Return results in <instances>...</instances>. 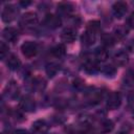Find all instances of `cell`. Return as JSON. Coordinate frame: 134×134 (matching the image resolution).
Here are the masks:
<instances>
[{"instance_id":"obj_1","label":"cell","mask_w":134,"mask_h":134,"mask_svg":"<svg viewBox=\"0 0 134 134\" xmlns=\"http://www.w3.org/2000/svg\"><path fill=\"white\" fill-rule=\"evenodd\" d=\"M38 23V16L34 12H27L25 13L21 19H20V25L24 28H30L34 27Z\"/></svg>"},{"instance_id":"obj_2","label":"cell","mask_w":134,"mask_h":134,"mask_svg":"<svg viewBox=\"0 0 134 134\" xmlns=\"http://www.w3.org/2000/svg\"><path fill=\"white\" fill-rule=\"evenodd\" d=\"M21 52L25 58L31 59L38 53V45L32 41H26L21 45Z\"/></svg>"},{"instance_id":"obj_3","label":"cell","mask_w":134,"mask_h":134,"mask_svg":"<svg viewBox=\"0 0 134 134\" xmlns=\"http://www.w3.org/2000/svg\"><path fill=\"white\" fill-rule=\"evenodd\" d=\"M61 18L58 15L54 14H47L43 20V24L45 27L50 28V29H55L59 26H61Z\"/></svg>"},{"instance_id":"obj_4","label":"cell","mask_w":134,"mask_h":134,"mask_svg":"<svg viewBox=\"0 0 134 134\" xmlns=\"http://www.w3.org/2000/svg\"><path fill=\"white\" fill-rule=\"evenodd\" d=\"M121 104V96L118 92L112 91L107 96V108L110 110L117 109Z\"/></svg>"},{"instance_id":"obj_5","label":"cell","mask_w":134,"mask_h":134,"mask_svg":"<svg viewBox=\"0 0 134 134\" xmlns=\"http://www.w3.org/2000/svg\"><path fill=\"white\" fill-rule=\"evenodd\" d=\"M17 14H18V10L14 5H12V4L5 5L3 10H2V14H1L2 21L5 23H9L16 18Z\"/></svg>"},{"instance_id":"obj_6","label":"cell","mask_w":134,"mask_h":134,"mask_svg":"<svg viewBox=\"0 0 134 134\" xmlns=\"http://www.w3.org/2000/svg\"><path fill=\"white\" fill-rule=\"evenodd\" d=\"M20 108L26 112H32L36 109V102L30 95H25L20 100Z\"/></svg>"},{"instance_id":"obj_7","label":"cell","mask_w":134,"mask_h":134,"mask_svg":"<svg viewBox=\"0 0 134 134\" xmlns=\"http://www.w3.org/2000/svg\"><path fill=\"white\" fill-rule=\"evenodd\" d=\"M47 131H48V125L44 119H38L31 126L32 134H46Z\"/></svg>"},{"instance_id":"obj_8","label":"cell","mask_w":134,"mask_h":134,"mask_svg":"<svg viewBox=\"0 0 134 134\" xmlns=\"http://www.w3.org/2000/svg\"><path fill=\"white\" fill-rule=\"evenodd\" d=\"M127 9H128V5L126 2L124 1H117L113 4L112 6V12H113V15L116 17V18H122L126 13H127Z\"/></svg>"},{"instance_id":"obj_9","label":"cell","mask_w":134,"mask_h":134,"mask_svg":"<svg viewBox=\"0 0 134 134\" xmlns=\"http://www.w3.org/2000/svg\"><path fill=\"white\" fill-rule=\"evenodd\" d=\"M3 38L7 42H16L19 38V30L15 27H5L3 29Z\"/></svg>"},{"instance_id":"obj_10","label":"cell","mask_w":134,"mask_h":134,"mask_svg":"<svg viewBox=\"0 0 134 134\" xmlns=\"http://www.w3.org/2000/svg\"><path fill=\"white\" fill-rule=\"evenodd\" d=\"M19 93H20V89L17 85L16 82L12 81L7 84L6 88H5V94L7 95V97L12 98V99H15L19 96Z\"/></svg>"},{"instance_id":"obj_11","label":"cell","mask_w":134,"mask_h":134,"mask_svg":"<svg viewBox=\"0 0 134 134\" xmlns=\"http://www.w3.org/2000/svg\"><path fill=\"white\" fill-rule=\"evenodd\" d=\"M61 39L65 43H72L76 39V31L71 27H67L62 31Z\"/></svg>"},{"instance_id":"obj_12","label":"cell","mask_w":134,"mask_h":134,"mask_svg":"<svg viewBox=\"0 0 134 134\" xmlns=\"http://www.w3.org/2000/svg\"><path fill=\"white\" fill-rule=\"evenodd\" d=\"M128 60H129V57H128V53L124 50H119L117 51L114 57H113V62L115 64V66H122V65H126L128 63Z\"/></svg>"},{"instance_id":"obj_13","label":"cell","mask_w":134,"mask_h":134,"mask_svg":"<svg viewBox=\"0 0 134 134\" xmlns=\"http://www.w3.org/2000/svg\"><path fill=\"white\" fill-rule=\"evenodd\" d=\"M95 39H96V34L86 29V31L81 37V42L85 46H91L95 42Z\"/></svg>"},{"instance_id":"obj_14","label":"cell","mask_w":134,"mask_h":134,"mask_svg":"<svg viewBox=\"0 0 134 134\" xmlns=\"http://www.w3.org/2000/svg\"><path fill=\"white\" fill-rule=\"evenodd\" d=\"M84 68L87 72L89 73H94L98 70V66H97V61L93 58H86L85 60V64H84Z\"/></svg>"},{"instance_id":"obj_15","label":"cell","mask_w":134,"mask_h":134,"mask_svg":"<svg viewBox=\"0 0 134 134\" xmlns=\"http://www.w3.org/2000/svg\"><path fill=\"white\" fill-rule=\"evenodd\" d=\"M73 4L70 2H61L58 5V13L63 16H69L73 12Z\"/></svg>"},{"instance_id":"obj_16","label":"cell","mask_w":134,"mask_h":134,"mask_svg":"<svg viewBox=\"0 0 134 134\" xmlns=\"http://www.w3.org/2000/svg\"><path fill=\"white\" fill-rule=\"evenodd\" d=\"M6 65L10 70H17L21 66V61L16 54H9L6 59Z\"/></svg>"},{"instance_id":"obj_17","label":"cell","mask_w":134,"mask_h":134,"mask_svg":"<svg viewBox=\"0 0 134 134\" xmlns=\"http://www.w3.org/2000/svg\"><path fill=\"white\" fill-rule=\"evenodd\" d=\"M128 32H129V29H128V27L126 25H118L117 27L114 28L113 37H114V39L116 41L117 40H122L124 38H126Z\"/></svg>"},{"instance_id":"obj_18","label":"cell","mask_w":134,"mask_h":134,"mask_svg":"<svg viewBox=\"0 0 134 134\" xmlns=\"http://www.w3.org/2000/svg\"><path fill=\"white\" fill-rule=\"evenodd\" d=\"M94 59L97 62H104L108 59V51L105 47H98L94 51Z\"/></svg>"},{"instance_id":"obj_19","label":"cell","mask_w":134,"mask_h":134,"mask_svg":"<svg viewBox=\"0 0 134 134\" xmlns=\"http://www.w3.org/2000/svg\"><path fill=\"white\" fill-rule=\"evenodd\" d=\"M113 128H114V124H113V121L110 120V119H105V120H103V121L100 122V125H99V129H100V131L104 132V133L111 132V131L113 130Z\"/></svg>"},{"instance_id":"obj_20","label":"cell","mask_w":134,"mask_h":134,"mask_svg":"<svg viewBox=\"0 0 134 134\" xmlns=\"http://www.w3.org/2000/svg\"><path fill=\"white\" fill-rule=\"evenodd\" d=\"M65 52H66V48H65V46H64L63 44H57V45L51 49V53H52L54 57H57V58L63 57V55L65 54Z\"/></svg>"},{"instance_id":"obj_21","label":"cell","mask_w":134,"mask_h":134,"mask_svg":"<svg viewBox=\"0 0 134 134\" xmlns=\"http://www.w3.org/2000/svg\"><path fill=\"white\" fill-rule=\"evenodd\" d=\"M102 41H103L104 45H106V46H112L116 42L113 35H109V34H104L102 36Z\"/></svg>"},{"instance_id":"obj_22","label":"cell","mask_w":134,"mask_h":134,"mask_svg":"<svg viewBox=\"0 0 134 134\" xmlns=\"http://www.w3.org/2000/svg\"><path fill=\"white\" fill-rule=\"evenodd\" d=\"M99 28H100V23L98 21H95V20L90 21L87 25V29L94 32V34H97L99 31Z\"/></svg>"},{"instance_id":"obj_23","label":"cell","mask_w":134,"mask_h":134,"mask_svg":"<svg viewBox=\"0 0 134 134\" xmlns=\"http://www.w3.org/2000/svg\"><path fill=\"white\" fill-rule=\"evenodd\" d=\"M60 67L58 64H54V63H51V64H48L47 67H46V72L49 76H53L55 75V73L59 71Z\"/></svg>"},{"instance_id":"obj_24","label":"cell","mask_w":134,"mask_h":134,"mask_svg":"<svg viewBox=\"0 0 134 134\" xmlns=\"http://www.w3.org/2000/svg\"><path fill=\"white\" fill-rule=\"evenodd\" d=\"M103 72H104V74H105L106 76H108V77H109V76L112 77V76L116 73V67L113 66V65H107V66L104 67Z\"/></svg>"},{"instance_id":"obj_25","label":"cell","mask_w":134,"mask_h":134,"mask_svg":"<svg viewBox=\"0 0 134 134\" xmlns=\"http://www.w3.org/2000/svg\"><path fill=\"white\" fill-rule=\"evenodd\" d=\"M8 46L4 43V42H1L0 43V58L2 60H4L6 57H8Z\"/></svg>"},{"instance_id":"obj_26","label":"cell","mask_w":134,"mask_h":134,"mask_svg":"<svg viewBox=\"0 0 134 134\" xmlns=\"http://www.w3.org/2000/svg\"><path fill=\"white\" fill-rule=\"evenodd\" d=\"M125 83L127 85H132L134 83V72L133 71H129L126 75H125V79H124Z\"/></svg>"},{"instance_id":"obj_27","label":"cell","mask_w":134,"mask_h":134,"mask_svg":"<svg viewBox=\"0 0 134 134\" xmlns=\"http://www.w3.org/2000/svg\"><path fill=\"white\" fill-rule=\"evenodd\" d=\"M127 27L131 28V29H134V12L127 19Z\"/></svg>"},{"instance_id":"obj_28","label":"cell","mask_w":134,"mask_h":134,"mask_svg":"<svg viewBox=\"0 0 134 134\" xmlns=\"http://www.w3.org/2000/svg\"><path fill=\"white\" fill-rule=\"evenodd\" d=\"M73 87L76 89H82L84 87V82L81 79H75L73 81Z\"/></svg>"},{"instance_id":"obj_29","label":"cell","mask_w":134,"mask_h":134,"mask_svg":"<svg viewBox=\"0 0 134 134\" xmlns=\"http://www.w3.org/2000/svg\"><path fill=\"white\" fill-rule=\"evenodd\" d=\"M15 134H29V133L24 129H18L15 131Z\"/></svg>"},{"instance_id":"obj_30","label":"cell","mask_w":134,"mask_h":134,"mask_svg":"<svg viewBox=\"0 0 134 134\" xmlns=\"http://www.w3.org/2000/svg\"><path fill=\"white\" fill-rule=\"evenodd\" d=\"M19 3H20V5H22V6H27V5H29L31 2H30V1H25V2H24V1H20Z\"/></svg>"}]
</instances>
